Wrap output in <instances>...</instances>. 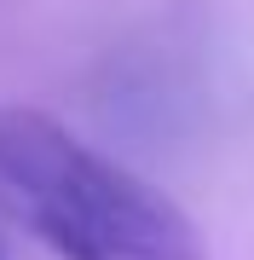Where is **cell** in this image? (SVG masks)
<instances>
[{"label": "cell", "mask_w": 254, "mask_h": 260, "mask_svg": "<svg viewBox=\"0 0 254 260\" xmlns=\"http://www.w3.org/2000/svg\"><path fill=\"white\" fill-rule=\"evenodd\" d=\"M0 220L58 260H202L168 191L35 104H0Z\"/></svg>", "instance_id": "6da1fadb"}]
</instances>
